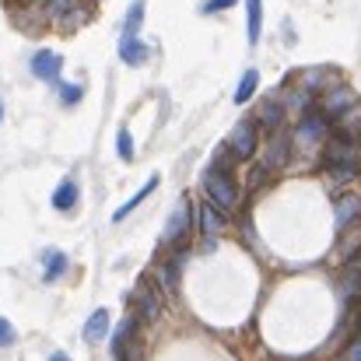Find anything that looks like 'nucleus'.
Wrapping results in <instances>:
<instances>
[{
	"instance_id": "a211bd4d",
	"label": "nucleus",
	"mask_w": 361,
	"mask_h": 361,
	"mask_svg": "<svg viewBox=\"0 0 361 361\" xmlns=\"http://www.w3.org/2000/svg\"><path fill=\"white\" fill-rule=\"evenodd\" d=\"M200 221H204V235H207V239H214V235L221 232V225H225V218H221V211H218L214 204H204Z\"/></svg>"
},
{
	"instance_id": "f3484780",
	"label": "nucleus",
	"mask_w": 361,
	"mask_h": 361,
	"mask_svg": "<svg viewBox=\"0 0 361 361\" xmlns=\"http://www.w3.org/2000/svg\"><path fill=\"white\" fill-rule=\"evenodd\" d=\"M358 179V165H330L326 169V183L330 186H348Z\"/></svg>"
},
{
	"instance_id": "2f4dec72",
	"label": "nucleus",
	"mask_w": 361,
	"mask_h": 361,
	"mask_svg": "<svg viewBox=\"0 0 361 361\" xmlns=\"http://www.w3.org/2000/svg\"><path fill=\"white\" fill-rule=\"evenodd\" d=\"M0 123H4V99H0Z\"/></svg>"
},
{
	"instance_id": "9d476101",
	"label": "nucleus",
	"mask_w": 361,
	"mask_h": 361,
	"mask_svg": "<svg viewBox=\"0 0 361 361\" xmlns=\"http://www.w3.org/2000/svg\"><path fill=\"white\" fill-rule=\"evenodd\" d=\"M154 190H158V176H147V183H144V186H140V190H137V193H133V197H130L123 207H116V211H113V221H116V225H120V221H126V218H130V214H133V211H137V207H140V204H144V200H147Z\"/></svg>"
},
{
	"instance_id": "20e7f679",
	"label": "nucleus",
	"mask_w": 361,
	"mask_h": 361,
	"mask_svg": "<svg viewBox=\"0 0 361 361\" xmlns=\"http://www.w3.org/2000/svg\"><path fill=\"white\" fill-rule=\"evenodd\" d=\"M295 137H298L302 144L316 147V144H323V140L330 137V123H326L323 113H305L302 123H298V130H295Z\"/></svg>"
},
{
	"instance_id": "6ab92c4d",
	"label": "nucleus",
	"mask_w": 361,
	"mask_h": 361,
	"mask_svg": "<svg viewBox=\"0 0 361 361\" xmlns=\"http://www.w3.org/2000/svg\"><path fill=\"white\" fill-rule=\"evenodd\" d=\"M256 85H259V74H256V71H245L239 88H235V106H245V102L256 95Z\"/></svg>"
},
{
	"instance_id": "5701e85b",
	"label": "nucleus",
	"mask_w": 361,
	"mask_h": 361,
	"mask_svg": "<svg viewBox=\"0 0 361 361\" xmlns=\"http://www.w3.org/2000/svg\"><path fill=\"white\" fill-rule=\"evenodd\" d=\"M179 270H183V252H179L176 259H169V267H165V288H169V291L179 288Z\"/></svg>"
},
{
	"instance_id": "f8f14e48",
	"label": "nucleus",
	"mask_w": 361,
	"mask_h": 361,
	"mask_svg": "<svg viewBox=\"0 0 361 361\" xmlns=\"http://www.w3.org/2000/svg\"><path fill=\"white\" fill-rule=\"evenodd\" d=\"M78 197H81L78 183H74V179H63V183L53 190V207H56V211H74V207H78Z\"/></svg>"
},
{
	"instance_id": "2eb2a0df",
	"label": "nucleus",
	"mask_w": 361,
	"mask_h": 361,
	"mask_svg": "<svg viewBox=\"0 0 361 361\" xmlns=\"http://www.w3.org/2000/svg\"><path fill=\"white\" fill-rule=\"evenodd\" d=\"M140 25H144V0H133L126 11V21H123V39H137Z\"/></svg>"
},
{
	"instance_id": "c85d7f7f",
	"label": "nucleus",
	"mask_w": 361,
	"mask_h": 361,
	"mask_svg": "<svg viewBox=\"0 0 361 361\" xmlns=\"http://www.w3.org/2000/svg\"><path fill=\"white\" fill-rule=\"evenodd\" d=\"M235 4H239V0H207V4H204V11H207V14H214V11H228V7H235Z\"/></svg>"
},
{
	"instance_id": "ddd939ff",
	"label": "nucleus",
	"mask_w": 361,
	"mask_h": 361,
	"mask_svg": "<svg viewBox=\"0 0 361 361\" xmlns=\"http://www.w3.org/2000/svg\"><path fill=\"white\" fill-rule=\"evenodd\" d=\"M63 274H67V252L46 249V256H42V277H46V281H56V277H63Z\"/></svg>"
},
{
	"instance_id": "bb28decb",
	"label": "nucleus",
	"mask_w": 361,
	"mask_h": 361,
	"mask_svg": "<svg viewBox=\"0 0 361 361\" xmlns=\"http://www.w3.org/2000/svg\"><path fill=\"white\" fill-rule=\"evenodd\" d=\"M74 4H78V0H49V18H53V21H60Z\"/></svg>"
},
{
	"instance_id": "7ed1b4c3",
	"label": "nucleus",
	"mask_w": 361,
	"mask_h": 361,
	"mask_svg": "<svg viewBox=\"0 0 361 361\" xmlns=\"http://www.w3.org/2000/svg\"><path fill=\"white\" fill-rule=\"evenodd\" d=\"M256 133H259V130H256V123L252 120H242L239 126L232 130V137H228V151H232L239 161H249V158L256 154V144H259Z\"/></svg>"
},
{
	"instance_id": "cd10ccee",
	"label": "nucleus",
	"mask_w": 361,
	"mask_h": 361,
	"mask_svg": "<svg viewBox=\"0 0 361 361\" xmlns=\"http://www.w3.org/2000/svg\"><path fill=\"white\" fill-rule=\"evenodd\" d=\"M140 305H144V319H158V302L147 291H140Z\"/></svg>"
},
{
	"instance_id": "6e6552de",
	"label": "nucleus",
	"mask_w": 361,
	"mask_h": 361,
	"mask_svg": "<svg viewBox=\"0 0 361 361\" xmlns=\"http://www.w3.org/2000/svg\"><path fill=\"white\" fill-rule=\"evenodd\" d=\"M355 106H358V99H355L351 88H334V92H326V99H323V116H326V120H341V116L351 113Z\"/></svg>"
},
{
	"instance_id": "aec40b11",
	"label": "nucleus",
	"mask_w": 361,
	"mask_h": 361,
	"mask_svg": "<svg viewBox=\"0 0 361 361\" xmlns=\"http://www.w3.org/2000/svg\"><path fill=\"white\" fill-rule=\"evenodd\" d=\"M355 252H361V225L341 232V256H344V259H351Z\"/></svg>"
},
{
	"instance_id": "393cba45",
	"label": "nucleus",
	"mask_w": 361,
	"mask_h": 361,
	"mask_svg": "<svg viewBox=\"0 0 361 361\" xmlns=\"http://www.w3.org/2000/svg\"><path fill=\"white\" fill-rule=\"evenodd\" d=\"M81 21H88V11H85V7H78V4L60 18V25H63V28H81Z\"/></svg>"
},
{
	"instance_id": "c756f323",
	"label": "nucleus",
	"mask_w": 361,
	"mask_h": 361,
	"mask_svg": "<svg viewBox=\"0 0 361 361\" xmlns=\"http://www.w3.org/2000/svg\"><path fill=\"white\" fill-rule=\"evenodd\" d=\"M341 361H361V337L351 344V348H348V351H344V358H341Z\"/></svg>"
},
{
	"instance_id": "a878e982",
	"label": "nucleus",
	"mask_w": 361,
	"mask_h": 361,
	"mask_svg": "<svg viewBox=\"0 0 361 361\" xmlns=\"http://www.w3.org/2000/svg\"><path fill=\"white\" fill-rule=\"evenodd\" d=\"M14 341H18V330H14V323L0 316V348H11Z\"/></svg>"
},
{
	"instance_id": "412c9836",
	"label": "nucleus",
	"mask_w": 361,
	"mask_h": 361,
	"mask_svg": "<svg viewBox=\"0 0 361 361\" xmlns=\"http://www.w3.org/2000/svg\"><path fill=\"white\" fill-rule=\"evenodd\" d=\"M358 291H361V267H348L341 274V295L344 298H355Z\"/></svg>"
},
{
	"instance_id": "4be33fe9",
	"label": "nucleus",
	"mask_w": 361,
	"mask_h": 361,
	"mask_svg": "<svg viewBox=\"0 0 361 361\" xmlns=\"http://www.w3.org/2000/svg\"><path fill=\"white\" fill-rule=\"evenodd\" d=\"M53 85H60V78H56ZM81 99H85V88H81V85H60V102H63V106H78Z\"/></svg>"
},
{
	"instance_id": "39448f33",
	"label": "nucleus",
	"mask_w": 361,
	"mask_h": 361,
	"mask_svg": "<svg viewBox=\"0 0 361 361\" xmlns=\"http://www.w3.org/2000/svg\"><path fill=\"white\" fill-rule=\"evenodd\" d=\"M291 161V137L284 130H274L270 133V144H267V158H263V169H284Z\"/></svg>"
},
{
	"instance_id": "423d86ee",
	"label": "nucleus",
	"mask_w": 361,
	"mask_h": 361,
	"mask_svg": "<svg viewBox=\"0 0 361 361\" xmlns=\"http://www.w3.org/2000/svg\"><path fill=\"white\" fill-rule=\"evenodd\" d=\"M334 214H337V232L355 228L361 221V197L358 193H341L337 204H334Z\"/></svg>"
},
{
	"instance_id": "f03ea898",
	"label": "nucleus",
	"mask_w": 361,
	"mask_h": 361,
	"mask_svg": "<svg viewBox=\"0 0 361 361\" xmlns=\"http://www.w3.org/2000/svg\"><path fill=\"white\" fill-rule=\"evenodd\" d=\"M190 221H193V200L183 197L161 232V245H186V235H190Z\"/></svg>"
},
{
	"instance_id": "4468645a",
	"label": "nucleus",
	"mask_w": 361,
	"mask_h": 361,
	"mask_svg": "<svg viewBox=\"0 0 361 361\" xmlns=\"http://www.w3.org/2000/svg\"><path fill=\"white\" fill-rule=\"evenodd\" d=\"M120 60L126 67H140V63H147V46L140 42V39H123L120 42Z\"/></svg>"
},
{
	"instance_id": "0eeeda50",
	"label": "nucleus",
	"mask_w": 361,
	"mask_h": 361,
	"mask_svg": "<svg viewBox=\"0 0 361 361\" xmlns=\"http://www.w3.org/2000/svg\"><path fill=\"white\" fill-rule=\"evenodd\" d=\"M60 67H63V56L53 53V49H39L28 63V71L39 78V81H56L60 78Z\"/></svg>"
},
{
	"instance_id": "7c9ffc66",
	"label": "nucleus",
	"mask_w": 361,
	"mask_h": 361,
	"mask_svg": "<svg viewBox=\"0 0 361 361\" xmlns=\"http://www.w3.org/2000/svg\"><path fill=\"white\" fill-rule=\"evenodd\" d=\"M49 361H71V358H67L63 351H53V355H49Z\"/></svg>"
},
{
	"instance_id": "dca6fc26",
	"label": "nucleus",
	"mask_w": 361,
	"mask_h": 361,
	"mask_svg": "<svg viewBox=\"0 0 361 361\" xmlns=\"http://www.w3.org/2000/svg\"><path fill=\"white\" fill-rule=\"evenodd\" d=\"M245 7H249L245 35H249V42H259V28H263V0H245Z\"/></svg>"
},
{
	"instance_id": "b1692460",
	"label": "nucleus",
	"mask_w": 361,
	"mask_h": 361,
	"mask_svg": "<svg viewBox=\"0 0 361 361\" xmlns=\"http://www.w3.org/2000/svg\"><path fill=\"white\" fill-rule=\"evenodd\" d=\"M116 151H120L123 161H133V137H130V130H126V126L116 133Z\"/></svg>"
},
{
	"instance_id": "f257e3e1",
	"label": "nucleus",
	"mask_w": 361,
	"mask_h": 361,
	"mask_svg": "<svg viewBox=\"0 0 361 361\" xmlns=\"http://www.w3.org/2000/svg\"><path fill=\"white\" fill-rule=\"evenodd\" d=\"M204 190H207V197H211V204L218 211H232L239 204V186H235L228 169H211L204 176Z\"/></svg>"
},
{
	"instance_id": "9b49d317",
	"label": "nucleus",
	"mask_w": 361,
	"mask_h": 361,
	"mask_svg": "<svg viewBox=\"0 0 361 361\" xmlns=\"http://www.w3.org/2000/svg\"><path fill=\"white\" fill-rule=\"evenodd\" d=\"M106 337H109V312L106 309H95L88 316V323H85V341L88 344H102Z\"/></svg>"
},
{
	"instance_id": "1a4fd4ad",
	"label": "nucleus",
	"mask_w": 361,
	"mask_h": 361,
	"mask_svg": "<svg viewBox=\"0 0 361 361\" xmlns=\"http://www.w3.org/2000/svg\"><path fill=\"white\" fill-rule=\"evenodd\" d=\"M281 120H284V106L277 102V99H263L259 106H256V130H267V133H274V130H281Z\"/></svg>"
}]
</instances>
